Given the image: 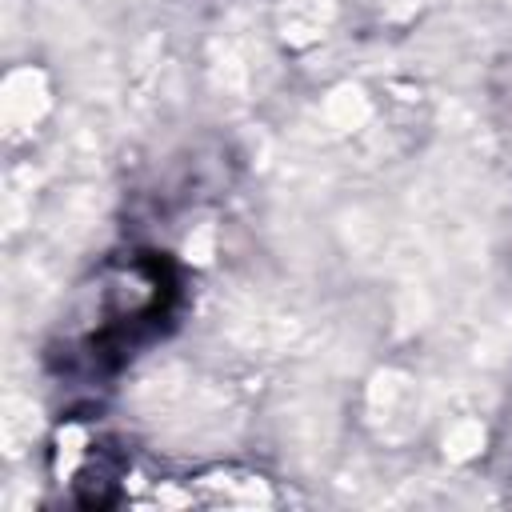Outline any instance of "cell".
I'll return each instance as SVG.
<instances>
[{
    "instance_id": "6da1fadb",
    "label": "cell",
    "mask_w": 512,
    "mask_h": 512,
    "mask_svg": "<svg viewBox=\"0 0 512 512\" xmlns=\"http://www.w3.org/2000/svg\"><path fill=\"white\" fill-rule=\"evenodd\" d=\"M180 304V276L164 252H120L80 288L72 316L52 344L60 376H112L140 348L164 336Z\"/></svg>"
}]
</instances>
